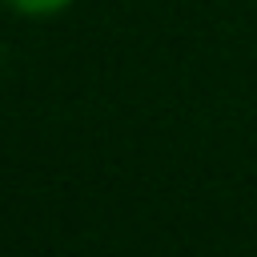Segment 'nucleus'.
<instances>
[{"mask_svg": "<svg viewBox=\"0 0 257 257\" xmlns=\"http://www.w3.org/2000/svg\"><path fill=\"white\" fill-rule=\"evenodd\" d=\"M4 8H12V12H20V16H56V12H64L72 0H0Z\"/></svg>", "mask_w": 257, "mask_h": 257, "instance_id": "1", "label": "nucleus"}]
</instances>
